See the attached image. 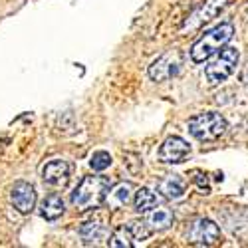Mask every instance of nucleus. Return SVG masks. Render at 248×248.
<instances>
[{
	"label": "nucleus",
	"instance_id": "obj_1",
	"mask_svg": "<svg viewBox=\"0 0 248 248\" xmlns=\"http://www.w3.org/2000/svg\"><path fill=\"white\" fill-rule=\"evenodd\" d=\"M111 183L108 177H84L72 193V204L78 211H95L108 201Z\"/></svg>",
	"mask_w": 248,
	"mask_h": 248
},
{
	"label": "nucleus",
	"instance_id": "obj_2",
	"mask_svg": "<svg viewBox=\"0 0 248 248\" xmlns=\"http://www.w3.org/2000/svg\"><path fill=\"white\" fill-rule=\"evenodd\" d=\"M232 34H234V26L231 22H222L211 28L209 32H204L191 48V60L197 62V64L211 60L218 50L226 46V42L232 38Z\"/></svg>",
	"mask_w": 248,
	"mask_h": 248
},
{
	"label": "nucleus",
	"instance_id": "obj_3",
	"mask_svg": "<svg viewBox=\"0 0 248 248\" xmlns=\"http://www.w3.org/2000/svg\"><path fill=\"white\" fill-rule=\"evenodd\" d=\"M229 129L226 119L217 111H204L189 119V133L197 141H217Z\"/></svg>",
	"mask_w": 248,
	"mask_h": 248
},
{
	"label": "nucleus",
	"instance_id": "obj_4",
	"mask_svg": "<svg viewBox=\"0 0 248 248\" xmlns=\"http://www.w3.org/2000/svg\"><path fill=\"white\" fill-rule=\"evenodd\" d=\"M238 58H240V54L236 48H232V46L222 48L220 54L215 60H211V64L204 68V78L209 81V86H218L224 79H229L236 70Z\"/></svg>",
	"mask_w": 248,
	"mask_h": 248
},
{
	"label": "nucleus",
	"instance_id": "obj_5",
	"mask_svg": "<svg viewBox=\"0 0 248 248\" xmlns=\"http://www.w3.org/2000/svg\"><path fill=\"white\" fill-rule=\"evenodd\" d=\"M183 62H185V54L181 50H177V48L167 50L149 66V78L153 81H167L181 72Z\"/></svg>",
	"mask_w": 248,
	"mask_h": 248
},
{
	"label": "nucleus",
	"instance_id": "obj_6",
	"mask_svg": "<svg viewBox=\"0 0 248 248\" xmlns=\"http://www.w3.org/2000/svg\"><path fill=\"white\" fill-rule=\"evenodd\" d=\"M187 240L191 244L199 246H211L220 240V229L209 218H199L189 224L187 229Z\"/></svg>",
	"mask_w": 248,
	"mask_h": 248
},
{
	"label": "nucleus",
	"instance_id": "obj_7",
	"mask_svg": "<svg viewBox=\"0 0 248 248\" xmlns=\"http://www.w3.org/2000/svg\"><path fill=\"white\" fill-rule=\"evenodd\" d=\"M229 4V0H202V2L193 10V14L185 20L183 30H197L201 28L204 22H211V20Z\"/></svg>",
	"mask_w": 248,
	"mask_h": 248
},
{
	"label": "nucleus",
	"instance_id": "obj_8",
	"mask_svg": "<svg viewBox=\"0 0 248 248\" xmlns=\"http://www.w3.org/2000/svg\"><path fill=\"white\" fill-rule=\"evenodd\" d=\"M189 153H191L189 143L185 141L183 137L173 135V137H167L163 141V145L159 149V161L161 163H173V165H177V163H183L185 159H187Z\"/></svg>",
	"mask_w": 248,
	"mask_h": 248
},
{
	"label": "nucleus",
	"instance_id": "obj_9",
	"mask_svg": "<svg viewBox=\"0 0 248 248\" xmlns=\"http://www.w3.org/2000/svg\"><path fill=\"white\" fill-rule=\"evenodd\" d=\"M42 179L50 187H56V189L66 187L70 181V165L62 159H54V161L46 163L42 169Z\"/></svg>",
	"mask_w": 248,
	"mask_h": 248
},
{
	"label": "nucleus",
	"instance_id": "obj_10",
	"mask_svg": "<svg viewBox=\"0 0 248 248\" xmlns=\"http://www.w3.org/2000/svg\"><path fill=\"white\" fill-rule=\"evenodd\" d=\"M10 201L22 215H28V213H32L34 204H36V191L30 183L18 181L10 191Z\"/></svg>",
	"mask_w": 248,
	"mask_h": 248
},
{
	"label": "nucleus",
	"instance_id": "obj_11",
	"mask_svg": "<svg viewBox=\"0 0 248 248\" xmlns=\"http://www.w3.org/2000/svg\"><path fill=\"white\" fill-rule=\"evenodd\" d=\"M185 191H187V185L181 179V175H167L161 183H159V193L165 199L177 201L181 197H185Z\"/></svg>",
	"mask_w": 248,
	"mask_h": 248
},
{
	"label": "nucleus",
	"instance_id": "obj_12",
	"mask_svg": "<svg viewBox=\"0 0 248 248\" xmlns=\"http://www.w3.org/2000/svg\"><path fill=\"white\" fill-rule=\"evenodd\" d=\"M79 234H81V238H84L86 244H99L101 240H106L108 229L101 220H88L79 229Z\"/></svg>",
	"mask_w": 248,
	"mask_h": 248
},
{
	"label": "nucleus",
	"instance_id": "obj_13",
	"mask_svg": "<svg viewBox=\"0 0 248 248\" xmlns=\"http://www.w3.org/2000/svg\"><path fill=\"white\" fill-rule=\"evenodd\" d=\"M66 206H64V201H62L60 195H50L42 201V204H40V215H42V218L46 220H58L62 215H64Z\"/></svg>",
	"mask_w": 248,
	"mask_h": 248
},
{
	"label": "nucleus",
	"instance_id": "obj_14",
	"mask_svg": "<svg viewBox=\"0 0 248 248\" xmlns=\"http://www.w3.org/2000/svg\"><path fill=\"white\" fill-rule=\"evenodd\" d=\"M131 193H133V185L131 183H119L115 189L109 191L106 202L109 204V209H121V206H125L129 202Z\"/></svg>",
	"mask_w": 248,
	"mask_h": 248
},
{
	"label": "nucleus",
	"instance_id": "obj_15",
	"mask_svg": "<svg viewBox=\"0 0 248 248\" xmlns=\"http://www.w3.org/2000/svg\"><path fill=\"white\" fill-rule=\"evenodd\" d=\"M135 211L137 213H151L155 206H157V195L151 191V189H147V187H143V189H139L137 193H135Z\"/></svg>",
	"mask_w": 248,
	"mask_h": 248
},
{
	"label": "nucleus",
	"instance_id": "obj_16",
	"mask_svg": "<svg viewBox=\"0 0 248 248\" xmlns=\"http://www.w3.org/2000/svg\"><path fill=\"white\" fill-rule=\"evenodd\" d=\"M173 220H175V217L169 209H155L149 213V218H147V222L153 231H167L173 224Z\"/></svg>",
	"mask_w": 248,
	"mask_h": 248
},
{
	"label": "nucleus",
	"instance_id": "obj_17",
	"mask_svg": "<svg viewBox=\"0 0 248 248\" xmlns=\"http://www.w3.org/2000/svg\"><path fill=\"white\" fill-rule=\"evenodd\" d=\"M108 244L111 248H131V246H135V238L129 231V226H119L117 231H113Z\"/></svg>",
	"mask_w": 248,
	"mask_h": 248
},
{
	"label": "nucleus",
	"instance_id": "obj_18",
	"mask_svg": "<svg viewBox=\"0 0 248 248\" xmlns=\"http://www.w3.org/2000/svg\"><path fill=\"white\" fill-rule=\"evenodd\" d=\"M127 226H129V231H131L135 242H139V240L143 242V240H147V238L153 234V229L149 226L147 220H133V222H129Z\"/></svg>",
	"mask_w": 248,
	"mask_h": 248
},
{
	"label": "nucleus",
	"instance_id": "obj_19",
	"mask_svg": "<svg viewBox=\"0 0 248 248\" xmlns=\"http://www.w3.org/2000/svg\"><path fill=\"white\" fill-rule=\"evenodd\" d=\"M111 155L108 151H95L92 157H90V167L93 171H106L109 165H111Z\"/></svg>",
	"mask_w": 248,
	"mask_h": 248
},
{
	"label": "nucleus",
	"instance_id": "obj_20",
	"mask_svg": "<svg viewBox=\"0 0 248 248\" xmlns=\"http://www.w3.org/2000/svg\"><path fill=\"white\" fill-rule=\"evenodd\" d=\"M195 183L199 185V187L204 191V195H209V181H206V175H201V173H197V177H195Z\"/></svg>",
	"mask_w": 248,
	"mask_h": 248
},
{
	"label": "nucleus",
	"instance_id": "obj_21",
	"mask_svg": "<svg viewBox=\"0 0 248 248\" xmlns=\"http://www.w3.org/2000/svg\"><path fill=\"white\" fill-rule=\"evenodd\" d=\"M242 81H244V84H246V86H248V72H246V74H244V76H242Z\"/></svg>",
	"mask_w": 248,
	"mask_h": 248
}]
</instances>
